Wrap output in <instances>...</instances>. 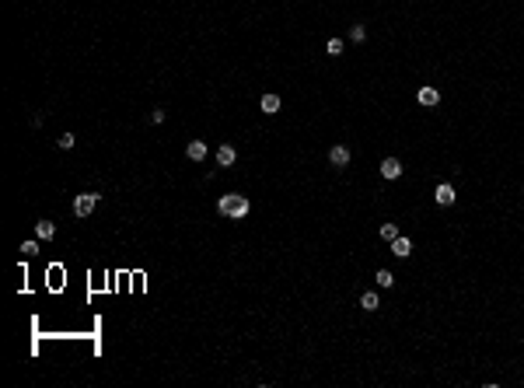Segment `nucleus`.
Wrapping results in <instances>:
<instances>
[{"instance_id": "obj_17", "label": "nucleus", "mask_w": 524, "mask_h": 388, "mask_svg": "<svg viewBox=\"0 0 524 388\" xmlns=\"http://www.w3.org/2000/svg\"><path fill=\"white\" fill-rule=\"evenodd\" d=\"M21 255H25V259L39 255V241H25V245H21Z\"/></svg>"}, {"instance_id": "obj_8", "label": "nucleus", "mask_w": 524, "mask_h": 388, "mask_svg": "<svg viewBox=\"0 0 524 388\" xmlns=\"http://www.w3.org/2000/svg\"><path fill=\"white\" fill-rule=\"evenodd\" d=\"M185 157H189V161H203V157H206V144H203V140H189Z\"/></svg>"}, {"instance_id": "obj_1", "label": "nucleus", "mask_w": 524, "mask_h": 388, "mask_svg": "<svg viewBox=\"0 0 524 388\" xmlns=\"http://www.w3.org/2000/svg\"><path fill=\"white\" fill-rule=\"evenodd\" d=\"M217 210H221L224 217H231V221H245L248 210H252V203H248L245 196H238V192H227V196L217 200Z\"/></svg>"}, {"instance_id": "obj_7", "label": "nucleus", "mask_w": 524, "mask_h": 388, "mask_svg": "<svg viewBox=\"0 0 524 388\" xmlns=\"http://www.w3.org/2000/svg\"><path fill=\"white\" fill-rule=\"evenodd\" d=\"M234 161H238L234 147H231V144H221V147H217V164H221V168H231Z\"/></svg>"}, {"instance_id": "obj_11", "label": "nucleus", "mask_w": 524, "mask_h": 388, "mask_svg": "<svg viewBox=\"0 0 524 388\" xmlns=\"http://www.w3.org/2000/svg\"><path fill=\"white\" fill-rule=\"evenodd\" d=\"M262 112H280V94H262Z\"/></svg>"}, {"instance_id": "obj_16", "label": "nucleus", "mask_w": 524, "mask_h": 388, "mask_svg": "<svg viewBox=\"0 0 524 388\" xmlns=\"http://www.w3.org/2000/svg\"><path fill=\"white\" fill-rule=\"evenodd\" d=\"M350 39H353V42H364V39H367V28H364V25H353V28H350Z\"/></svg>"}, {"instance_id": "obj_3", "label": "nucleus", "mask_w": 524, "mask_h": 388, "mask_svg": "<svg viewBox=\"0 0 524 388\" xmlns=\"http://www.w3.org/2000/svg\"><path fill=\"white\" fill-rule=\"evenodd\" d=\"M434 200H437V207H451V203L458 200V192H454V185H451V182H441V185H437V192H434Z\"/></svg>"}, {"instance_id": "obj_18", "label": "nucleus", "mask_w": 524, "mask_h": 388, "mask_svg": "<svg viewBox=\"0 0 524 388\" xmlns=\"http://www.w3.org/2000/svg\"><path fill=\"white\" fill-rule=\"evenodd\" d=\"M74 144H77V137H74V133H63V137H60V147H63V151H70Z\"/></svg>"}, {"instance_id": "obj_5", "label": "nucleus", "mask_w": 524, "mask_h": 388, "mask_svg": "<svg viewBox=\"0 0 524 388\" xmlns=\"http://www.w3.org/2000/svg\"><path fill=\"white\" fill-rule=\"evenodd\" d=\"M381 175H384V178H398V175H402V161H398V157H384V161H381Z\"/></svg>"}, {"instance_id": "obj_15", "label": "nucleus", "mask_w": 524, "mask_h": 388, "mask_svg": "<svg viewBox=\"0 0 524 388\" xmlns=\"http://www.w3.org/2000/svg\"><path fill=\"white\" fill-rule=\"evenodd\" d=\"M377 234H381V241H395V238H398V228H395V224H381Z\"/></svg>"}, {"instance_id": "obj_13", "label": "nucleus", "mask_w": 524, "mask_h": 388, "mask_svg": "<svg viewBox=\"0 0 524 388\" xmlns=\"http://www.w3.org/2000/svg\"><path fill=\"white\" fill-rule=\"evenodd\" d=\"M374 283H377V287H384V290H388V287L395 283V276H391V269H377V273H374Z\"/></svg>"}, {"instance_id": "obj_4", "label": "nucleus", "mask_w": 524, "mask_h": 388, "mask_svg": "<svg viewBox=\"0 0 524 388\" xmlns=\"http://www.w3.org/2000/svg\"><path fill=\"white\" fill-rule=\"evenodd\" d=\"M329 164H332V168H346V164H350V151H346L343 144L329 147Z\"/></svg>"}, {"instance_id": "obj_6", "label": "nucleus", "mask_w": 524, "mask_h": 388, "mask_svg": "<svg viewBox=\"0 0 524 388\" xmlns=\"http://www.w3.org/2000/svg\"><path fill=\"white\" fill-rule=\"evenodd\" d=\"M391 255H398V259H409V255H412V241L398 234V238L391 241Z\"/></svg>"}, {"instance_id": "obj_9", "label": "nucleus", "mask_w": 524, "mask_h": 388, "mask_svg": "<svg viewBox=\"0 0 524 388\" xmlns=\"http://www.w3.org/2000/svg\"><path fill=\"white\" fill-rule=\"evenodd\" d=\"M416 98H420V105H427V109H430V105H437V102H441V91H437V87H420V94H416Z\"/></svg>"}, {"instance_id": "obj_14", "label": "nucleus", "mask_w": 524, "mask_h": 388, "mask_svg": "<svg viewBox=\"0 0 524 388\" xmlns=\"http://www.w3.org/2000/svg\"><path fill=\"white\" fill-rule=\"evenodd\" d=\"M343 49H346L343 39H329V42H325V53H329V56H343Z\"/></svg>"}, {"instance_id": "obj_19", "label": "nucleus", "mask_w": 524, "mask_h": 388, "mask_svg": "<svg viewBox=\"0 0 524 388\" xmlns=\"http://www.w3.org/2000/svg\"><path fill=\"white\" fill-rule=\"evenodd\" d=\"M164 116H168L164 109H154V112H150V123H157V126H161V123H164Z\"/></svg>"}, {"instance_id": "obj_12", "label": "nucleus", "mask_w": 524, "mask_h": 388, "mask_svg": "<svg viewBox=\"0 0 524 388\" xmlns=\"http://www.w3.org/2000/svg\"><path fill=\"white\" fill-rule=\"evenodd\" d=\"M377 305H381V301H377V294H374V290L360 294V308H364V311H377Z\"/></svg>"}, {"instance_id": "obj_10", "label": "nucleus", "mask_w": 524, "mask_h": 388, "mask_svg": "<svg viewBox=\"0 0 524 388\" xmlns=\"http://www.w3.org/2000/svg\"><path fill=\"white\" fill-rule=\"evenodd\" d=\"M35 234H39V241H49V238L56 234V224H53V221H39V224H35Z\"/></svg>"}, {"instance_id": "obj_2", "label": "nucleus", "mask_w": 524, "mask_h": 388, "mask_svg": "<svg viewBox=\"0 0 524 388\" xmlns=\"http://www.w3.org/2000/svg\"><path fill=\"white\" fill-rule=\"evenodd\" d=\"M94 207H98V192H80V196L74 200V214L77 217H91Z\"/></svg>"}]
</instances>
